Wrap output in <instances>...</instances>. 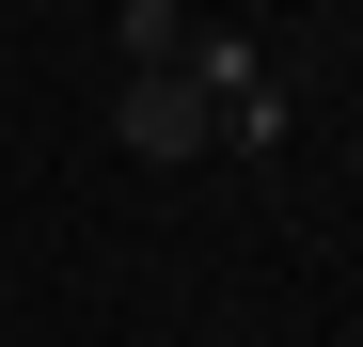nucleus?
<instances>
[{"label": "nucleus", "instance_id": "1", "mask_svg": "<svg viewBox=\"0 0 363 347\" xmlns=\"http://www.w3.org/2000/svg\"><path fill=\"white\" fill-rule=\"evenodd\" d=\"M174 79L206 95L221 158H284V142H300V110H284V64H269V32H190V47H174Z\"/></svg>", "mask_w": 363, "mask_h": 347}, {"label": "nucleus", "instance_id": "2", "mask_svg": "<svg viewBox=\"0 0 363 347\" xmlns=\"http://www.w3.org/2000/svg\"><path fill=\"white\" fill-rule=\"evenodd\" d=\"M111 142H127V158H158V174H190V158H221V127H206V95L174 79V64H127V95H111Z\"/></svg>", "mask_w": 363, "mask_h": 347}, {"label": "nucleus", "instance_id": "3", "mask_svg": "<svg viewBox=\"0 0 363 347\" xmlns=\"http://www.w3.org/2000/svg\"><path fill=\"white\" fill-rule=\"evenodd\" d=\"M111 47H127V64H174L190 16H174V0H111Z\"/></svg>", "mask_w": 363, "mask_h": 347}]
</instances>
